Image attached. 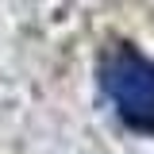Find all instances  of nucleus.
Here are the masks:
<instances>
[{
	"label": "nucleus",
	"mask_w": 154,
	"mask_h": 154,
	"mask_svg": "<svg viewBox=\"0 0 154 154\" xmlns=\"http://www.w3.org/2000/svg\"><path fill=\"white\" fill-rule=\"evenodd\" d=\"M100 89L131 131L154 135V62L146 54L127 42L108 46L100 58Z\"/></svg>",
	"instance_id": "obj_1"
}]
</instances>
